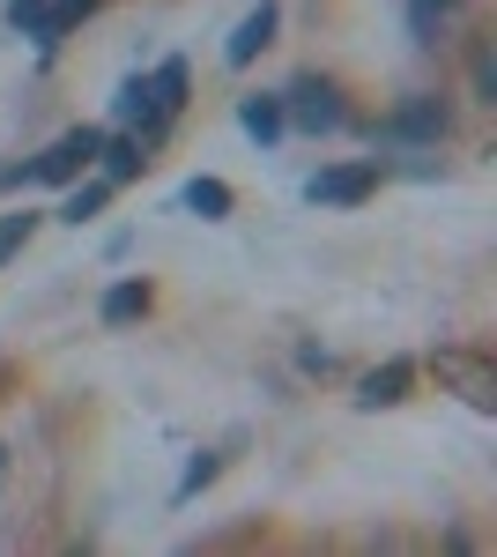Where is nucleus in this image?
Here are the masks:
<instances>
[{
    "label": "nucleus",
    "mask_w": 497,
    "mask_h": 557,
    "mask_svg": "<svg viewBox=\"0 0 497 557\" xmlns=\"http://www.w3.org/2000/svg\"><path fill=\"white\" fill-rule=\"evenodd\" d=\"M283 120L305 134H334L349 112H341V89L327 83V75H297L290 89H283Z\"/></svg>",
    "instance_id": "1"
},
{
    "label": "nucleus",
    "mask_w": 497,
    "mask_h": 557,
    "mask_svg": "<svg viewBox=\"0 0 497 557\" xmlns=\"http://www.w3.org/2000/svg\"><path fill=\"white\" fill-rule=\"evenodd\" d=\"M97 141H104L97 127L60 134V141H52L45 157H30V178H38V186H75V178H83L89 164H97Z\"/></svg>",
    "instance_id": "2"
},
{
    "label": "nucleus",
    "mask_w": 497,
    "mask_h": 557,
    "mask_svg": "<svg viewBox=\"0 0 497 557\" xmlns=\"http://www.w3.org/2000/svg\"><path fill=\"white\" fill-rule=\"evenodd\" d=\"M372 194H378V164H334V172H312V186H305L312 209H357Z\"/></svg>",
    "instance_id": "3"
},
{
    "label": "nucleus",
    "mask_w": 497,
    "mask_h": 557,
    "mask_svg": "<svg viewBox=\"0 0 497 557\" xmlns=\"http://www.w3.org/2000/svg\"><path fill=\"white\" fill-rule=\"evenodd\" d=\"M112 104H120V127H126V134H141V149H149V141H164L171 112H164V97H157V83H149V75H126Z\"/></svg>",
    "instance_id": "4"
},
{
    "label": "nucleus",
    "mask_w": 497,
    "mask_h": 557,
    "mask_svg": "<svg viewBox=\"0 0 497 557\" xmlns=\"http://www.w3.org/2000/svg\"><path fill=\"white\" fill-rule=\"evenodd\" d=\"M438 380H453L468 409H497V372L475 349H438Z\"/></svg>",
    "instance_id": "5"
},
{
    "label": "nucleus",
    "mask_w": 497,
    "mask_h": 557,
    "mask_svg": "<svg viewBox=\"0 0 497 557\" xmlns=\"http://www.w3.org/2000/svg\"><path fill=\"white\" fill-rule=\"evenodd\" d=\"M378 134H386V141H423V149H431V141H446V104H438V97H409Z\"/></svg>",
    "instance_id": "6"
},
{
    "label": "nucleus",
    "mask_w": 497,
    "mask_h": 557,
    "mask_svg": "<svg viewBox=\"0 0 497 557\" xmlns=\"http://www.w3.org/2000/svg\"><path fill=\"white\" fill-rule=\"evenodd\" d=\"M415 386V357H386L378 372H364V386H357V409H401Z\"/></svg>",
    "instance_id": "7"
},
{
    "label": "nucleus",
    "mask_w": 497,
    "mask_h": 557,
    "mask_svg": "<svg viewBox=\"0 0 497 557\" xmlns=\"http://www.w3.org/2000/svg\"><path fill=\"white\" fill-rule=\"evenodd\" d=\"M268 45H275V0H252L246 23H238V30H231V45H223V60H231V67H252Z\"/></svg>",
    "instance_id": "8"
},
{
    "label": "nucleus",
    "mask_w": 497,
    "mask_h": 557,
    "mask_svg": "<svg viewBox=\"0 0 497 557\" xmlns=\"http://www.w3.org/2000/svg\"><path fill=\"white\" fill-rule=\"evenodd\" d=\"M238 127H246L260 149H275V141L290 134V120H283V97H238Z\"/></svg>",
    "instance_id": "9"
},
{
    "label": "nucleus",
    "mask_w": 497,
    "mask_h": 557,
    "mask_svg": "<svg viewBox=\"0 0 497 557\" xmlns=\"http://www.w3.org/2000/svg\"><path fill=\"white\" fill-rule=\"evenodd\" d=\"M97 157H104V178H112V186H126V178L149 172V157H141V134H104V141H97Z\"/></svg>",
    "instance_id": "10"
},
{
    "label": "nucleus",
    "mask_w": 497,
    "mask_h": 557,
    "mask_svg": "<svg viewBox=\"0 0 497 557\" xmlns=\"http://www.w3.org/2000/svg\"><path fill=\"white\" fill-rule=\"evenodd\" d=\"M141 312H149V283H134V275H126V283H112V290H104V305H97V320H104V327H134Z\"/></svg>",
    "instance_id": "11"
},
{
    "label": "nucleus",
    "mask_w": 497,
    "mask_h": 557,
    "mask_svg": "<svg viewBox=\"0 0 497 557\" xmlns=\"http://www.w3.org/2000/svg\"><path fill=\"white\" fill-rule=\"evenodd\" d=\"M178 201H186V209L201 215V223H223V215H231V201H238V194H231V186H223V178H186V194H178Z\"/></svg>",
    "instance_id": "12"
},
{
    "label": "nucleus",
    "mask_w": 497,
    "mask_h": 557,
    "mask_svg": "<svg viewBox=\"0 0 497 557\" xmlns=\"http://www.w3.org/2000/svg\"><path fill=\"white\" fill-rule=\"evenodd\" d=\"M8 23H15L23 38H38V45L60 38V23H52V0H8Z\"/></svg>",
    "instance_id": "13"
},
{
    "label": "nucleus",
    "mask_w": 497,
    "mask_h": 557,
    "mask_svg": "<svg viewBox=\"0 0 497 557\" xmlns=\"http://www.w3.org/2000/svg\"><path fill=\"white\" fill-rule=\"evenodd\" d=\"M104 201H112V178H89V186H67V201H60V223H75V231H83L89 215L104 209Z\"/></svg>",
    "instance_id": "14"
},
{
    "label": "nucleus",
    "mask_w": 497,
    "mask_h": 557,
    "mask_svg": "<svg viewBox=\"0 0 497 557\" xmlns=\"http://www.w3.org/2000/svg\"><path fill=\"white\" fill-rule=\"evenodd\" d=\"M460 0H409V30L415 45H438V30H446V15H453Z\"/></svg>",
    "instance_id": "15"
},
{
    "label": "nucleus",
    "mask_w": 497,
    "mask_h": 557,
    "mask_svg": "<svg viewBox=\"0 0 497 557\" xmlns=\"http://www.w3.org/2000/svg\"><path fill=\"white\" fill-rule=\"evenodd\" d=\"M30 231H38V215H30V209L0 215V260H8V253H23V246H30Z\"/></svg>",
    "instance_id": "16"
},
{
    "label": "nucleus",
    "mask_w": 497,
    "mask_h": 557,
    "mask_svg": "<svg viewBox=\"0 0 497 557\" xmlns=\"http://www.w3.org/2000/svg\"><path fill=\"white\" fill-rule=\"evenodd\" d=\"M149 83H157V97H164V112H178V104H186V60H164Z\"/></svg>",
    "instance_id": "17"
},
{
    "label": "nucleus",
    "mask_w": 497,
    "mask_h": 557,
    "mask_svg": "<svg viewBox=\"0 0 497 557\" xmlns=\"http://www.w3.org/2000/svg\"><path fill=\"white\" fill-rule=\"evenodd\" d=\"M215 475H223V454H201V461L186 469V483H178V498H201V491L215 483Z\"/></svg>",
    "instance_id": "18"
},
{
    "label": "nucleus",
    "mask_w": 497,
    "mask_h": 557,
    "mask_svg": "<svg viewBox=\"0 0 497 557\" xmlns=\"http://www.w3.org/2000/svg\"><path fill=\"white\" fill-rule=\"evenodd\" d=\"M89 8H97V0H52V23H60V30H75Z\"/></svg>",
    "instance_id": "19"
},
{
    "label": "nucleus",
    "mask_w": 497,
    "mask_h": 557,
    "mask_svg": "<svg viewBox=\"0 0 497 557\" xmlns=\"http://www.w3.org/2000/svg\"><path fill=\"white\" fill-rule=\"evenodd\" d=\"M0 469H8V446H0Z\"/></svg>",
    "instance_id": "20"
}]
</instances>
